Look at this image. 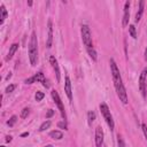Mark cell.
<instances>
[{"instance_id":"obj_1","label":"cell","mask_w":147,"mask_h":147,"mask_svg":"<svg viewBox=\"0 0 147 147\" xmlns=\"http://www.w3.org/2000/svg\"><path fill=\"white\" fill-rule=\"evenodd\" d=\"M110 70H112L113 82H114L115 89H116L117 97L120 98V100H121L124 105H126L128 104V94H126L125 87H124L123 82H122V77H121V74H120V70L113 59L110 60Z\"/></svg>"},{"instance_id":"obj_2","label":"cell","mask_w":147,"mask_h":147,"mask_svg":"<svg viewBox=\"0 0 147 147\" xmlns=\"http://www.w3.org/2000/svg\"><path fill=\"white\" fill-rule=\"evenodd\" d=\"M29 59H30L31 66L37 65V60H38V41H37V36L35 31L31 33L30 43H29Z\"/></svg>"},{"instance_id":"obj_3","label":"cell","mask_w":147,"mask_h":147,"mask_svg":"<svg viewBox=\"0 0 147 147\" xmlns=\"http://www.w3.org/2000/svg\"><path fill=\"white\" fill-rule=\"evenodd\" d=\"M80 32H82V39H83V43H84L85 47H86V51L93 48L92 35H91V31H90V28L84 24V25H82Z\"/></svg>"},{"instance_id":"obj_4","label":"cell","mask_w":147,"mask_h":147,"mask_svg":"<svg viewBox=\"0 0 147 147\" xmlns=\"http://www.w3.org/2000/svg\"><path fill=\"white\" fill-rule=\"evenodd\" d=\"M100 112H101L104 118L106 120V122L110 128V130H114V120H113V116H112V114H110V110L108 108V106H107L106 104H101L100 105Z\"/></svg>"},{"instance_id":"obj_5","label":"cell","mask_w":147,"mask_h":147,"mask_svg":"<svg viewBox=\"0 0 147 147\" xmlns=\"http://www.w3.org/2000/svg\"><path fill=\"white\" fill-rule=\"evenodd\" d=\"M51 94H52V98H53V100H54V102L56 104V106H58V108L60 109L61 116L63 117V120H66V118H67V115H66V112H65V107H63V104H62V101H61L60 97H59V93H58V91H55V90H53V91L51 92Z\"/></svg>"},{"instance_id":"obj_6","label":"cell","mask_w":147,"mask_h":147,"mask_svg":"<svg viewBox=\"0 0 147 147\" xmlns=\"http://www.w3.org/2000/svg\"><path fill=\"white\" fill-rule=\"evenodd\" d=\"M146 80H147V67L141 71L139 77V89L144 98H146Z\"/></svg>"},{"instance_id":"obj_7","label":"cell","mask_w":147,"mask_h":147,"mask_svg":"<svg viewBox=\"0 0 147 147\" xmlns=\"http://www.w3.org/2000/svg\"><path fill=\"white\" fill-rule=\"evenodd\" d=\"M102 144H104V131L101 126H98L95 129V145L97 147H102Z\"/></svg>"},{"instance_id":"obj_8","label":"cell","mask_w":147,"mask_h":147,"mask_svg":"<svg viewBox=\"0 0 147 147\" xmlns=\"http://www.w3.org/2000/svg\"><path fill=\"white\" fill-rule=\"evenodd\" d=\"M50 62H51V65H52L53 69H54V71H55V75H56V80H58V82H60V79H61V76H60V69H59L58 61H56V59L54 58V56H51V58H50Z\"/></svg>"},{"instance_id":"obj_9","label":"cell","mask_w":147,"mask_h":147,"mask_svg":"<svg viewBox=\"0 0 147 147\" xmlns=\"http://www.w3.org/2000/svg\"><path fill=\"white\" fill-rule=\"evenodd\" d=\"M65 92H66V94H67V97H68V99L71 101L72 100V93H71V82H70V78L68 77H66V83H65Z\"/></svg>"},{"instance_id":"obj_10","label":"cell","mask_w":147,"mask_h":147,"mask_svg":"<svg viewBox=\"0 0 147 147\" xmlns=\"http://www.w3.org/2000/svg\"><path fill=\"white\" fill-rule=\"evenodd\" d=\"M130 17V2L126 1L124 5V15H123V26H126L129 24Z\"/></svg>"},{"instance_id":"obj_11","label":"cell","mask_w":147,"mask_h":147,"mask_svg":"<svg viewBox=\"0 0 147 147\" xmlns=\"http://www.w3.org/2000/svg\"><path fill=\"white\" fill-rule=\"evenodd\" d=\"M52 41H53V28H52V21H48V37H47V43L46 46L48 48L52 47Z\"/></svg>"},{"instance_id":"obj_12","label":"cell","mask_w":147,"mask_h":147,"mask_svg":"<svg viewBox=\"0 0 147 147\" xmlns=\"http://www.w3.org/2000/svg\"><path fill=\"white\" fill-rule=\"evenodd\" d=\"M17 48H19V44H13V45L9 47V52H8V54H7L6 56V61H9L14 56V54H15V52L17 51Z\"/></svg>"},{"instance_id":"obj_13","label":"cell","mask_w":147,"mask_h":147,"mask_svg":"<svg viewBox=\"0 0 147 147\" xmlns=\"http://www.w3.org/2000/svg\"><path fill=\"white\" fill-rule=\"evenodd\" d=\"M50 137L52 139H55V140H60V139L63 138V133L61 131H58V130H54V131L50 132Z\"/></svg>"},{"instance_id":"obj_14","label":"cell","mask_w":147,"mask_h":147,"mask_svg":"<svg viewBox=\"0 0 147 147\" xmlns=\"http://www.w3.org/2000/svg\"><path fill=\"white\" fill-rule=\"evenodd\" d=\"M144 5H145V2L141 0V1L139 2V11H138V13L136 14V22L140 21L141 15H143V13H144Z\"/></svg>"},{"instance_id":"obj_15","label":"cell","mask_w":147,"mask_h":147,"mask_svg":"<svg viewBox=\"0 0 147 147\" xmlns=\"http://www.w3.org/2000/svg\"><path fill=\"white\" fill-rule=\"evenodd\" d=\"M0 12H1V16H0V24L4 23L5 19L7 17V11L6 8H5L4 5H1V7H0Z\"/></svg>"},{"instance_id":"obj_16","label":"cell","mask_w":147,"mask_h":147,"mask_svg":"<svg viewBox=\"0 0 147 147\" xmlns=\"http://www.w3.org/2000/svg\"><path fill=\"white\" fill-rule=\"evenodd\" d=\"M33 79H35V82H41L43 83L44 80H45V76H44L43 72H37L35 76H32Z\"/></svg>"},{"instance_id":"obj_17","label":"cell","mask_w":147,"mask_h":147,"mask_svg":"<svg viewBox=\"0 0 147 147\" xmlns=\"http://www.w3.org/2000/svg\"><path fill=\"white\" fill-rule=\"evenodd\" d=\"M129 32H130V35H131L132 38H134L136 39L137 38V32H136V26L133 25V24H131V25L129 26Z\"/></svg>"},{"instance_id":"obj_18","label":"cell","mask_w":147,"mask_h":147,"mask_svg":"<svg viewBox=\"0 0 147 147\" xmlns=\"http://www.w3.org/2000/svg\"><path fill=\"white\" fill-rule=\"evenodd\" d=\"M50 126H51V122H50V121H46V122H44V123L40 125V128H39V131H45V130L48 129Z\"/></svg>"},{"instance_id":"obj_19","label":"cell","mask_w":147,"mask_h":147,"mask_svg":"<svg viewBox=\"0 0 147 147\" xmlns=\"http://www.w3.org/2000/svg\"><path fill=\"white\" fill-rule=\"evenodd\" d=\"M87 117H89V123L92 124V122L95 120V113L94 112H89L87 113Z\"/></svg>"},{"instance_id":"obj_20","label":"cell","mask_w":147,"mask_h":147,"mask_svg":"<svg viewBox=\"0 0 147 147\" xmlns=\"http://www.w3.org/2000/svg\"><path fill=\"white\" fill-rule=\"evenodd\" d=\"M16 121H17V117H16L15 115H13V116L9 118V121H7V124H8L9 126H13L14 124L16 123Z\"/></svg>"},{"instance_id":"obj_21","label":"cell","mask_w":147,"mask_h":147,"mask_svg":"<svg viewBox=\"0 0 147 147\" xmlns=\"http://www.w3.org/2000/svg\"><path fill=\"white\" fill-rule=\"evenodd\" d=\"M44 97H45V94H44L43 92H37L36 93V95H35V98H36V100L37 101H41V100L44 99Z\"/></svg>"},{"instance_id":"obj_22","label":"cell","mask_w":147,"mask_h":147,"mask_svg":"<svg viewBox=\"0 0 147 147\" xmlns=\"http://www.w3.org/2000/svg\"><path fill=\"white\" fill-rule=\"evenodd\" d=\"M29 113H30V109H29V108H24L21 112V117H22V118H25V117H28Z\"/></svg>"},{"instance_id":"obj_23","label":"cell","mask_w":147,"mask_h":147,"mask_svg":"<svg viewBox=\"0 0 147 147\" xmlns=\"http://www.w3.org/2000/svg\"><path fill=\"white\" fill-rule=\"evenodd\" d=\"M15 89H16V85H15V84L9 85V86H7V87H6V93H11V92H13Z\"/></svg>"},{"instance_id":"obj_24","label":"cell","mask_w":147,"mask_h":147,"mask_svg":"<svg viewBox=\"0 0 147 147\" xmlns=\"http://www.w3.org/2000/svg\"><path fill=\"white\" fill-rule=\"evenodd\" d=\"M58 126L60 129H65V130H67V123H66V121L63 120L62 122H59L58 123Z\"/></svg>"},{"instance_id":"obj_25","label":"cell","mask_w":147,"mask_h":147,"mask_svg":"<svg viewBox=\"0 0 147 147\" xmlns=\"http://www.w3.org/2000/svg\"><path fill=\"white\" fill-rule=\"evenodd\" d=\"M117 143H118V146H120V147H125V144H124L123 139H122L120 136L117 137Z\"/></svg>"},{"instance_id":"obj_26","label":"cell","mask_w":147,"mask_h":147,"mask_svg":"<svg viewBox=\"0 0 147 147\" xmlns=\"http://www.w3.org/2000/svg\"><path fill=\"white\" fill-rule=\"evenodd\" d=\"M53 115H54V110H53V109H48L47 113H46V118H51Z\"/></svg>"},{"instance_id":"obj_27","label":"cell","mask_w":147,"mask_h":147,"mask_svg":"<svg viewBox=\"0 0 147 147\" xmlns=\"http://www.w3.org/2000/svg\"><path fill=\"white\" fill-rule=\"evenodd\" d=\"M24 83H25V84H32V83H35V79H33V77H30L24 80Z\"/></svg>"},{"instance_id":"obj_28","label":"cell","mask_w":147,"mask_h":147,"mask_svg":"<svg viewBox=\"0 0 147 147\" xmlns=\"http://www.w3.org/2000/svg\"><path fill=\"white\" fill-rule=\"evenodd\" d=\"M141 128H143V132H144V134H145L146 140H147V126H146V124H141Z\"/></svg>"},{"instance_id":"obj_29","label":"cell","mask_w":147,"mask_h":147,"mask_svg":"<svg viewBox=\"0 0 147 147\" xmlns=\"http://www.w3.org/2000/svg\"><path fill=\"white\" fill-rule=\"evenodd\" d=\"M43 85L46 87V89H48V87H50V84H48V80H46V79L43 82Z\"/></svg>"},{"instance_id":"obj_30","label":"cell","mask_w":147,"mask_h":147,"mask_svg":"<svg viewBox=\"0 0 147 147\" xmlns=\"http://www.w3.org/2000/svg\"><path fill=\"white\" fill-rule=\"evenodd\" d=\"M12 141V137L11 136H7L6 137V143H11Z\"/></svg>"},{"instance_id":"obj_31","label":"cell","mask_w":147,"mask_h":147,"mask_svg":"<svg viewBox=\"0 0 147 147\" xmlns=\"http://www.w3.org/2000/svg\"><path fill=\"white\" fill-rule=\"evenodd\" d=\"M26 136H29V132H24V133L21 134V137H26Z\"/></svg>"},{"instance_id":"obj_32","label":"cell","mask_w":147,"mask_h":147,"mask_svg":"<svg viewBox=\"0 0 147 147\" xmlns=\"http://www.w3.org/2000/svg\"><path fill=\"white\" fill-rule=\"evenodd\" d=\"M145 60L147 61V47H146V50H145Z\"/></svg>"},{"instance_id":"obj_33","label":"cell","mask_w":147,"mask_h":147,"mask_svg":"<svg viewBox=\"0 0 147 147\" xmlns=\"http://www.w3.org/2000/svg\"><path fill=\"white\" fill-rule=\"evenodd\" d=\"M11 77H12V74H11V72H9V75H7L6 79H9V78H11Z\"/></svg>"},{"instance_id":"obj_34","label":"cell","mask_w":147,"mask_h":147,"mask_svg":"<svg viewBox=\"0 0 147 147\" xmlns=\"http://www.w3.org/2000/svg\"><path fill=\"white\" fill-rule=\"evenodd\" d=\"M45 147H54V146H52V145H46Z\"/></svg>"},{"instance_id":"obj_35","label":"cell","mask_w":147,"mask_h":147,"mask_svg":"<svg viewBox=\"0 0 147 147\" xmlns=\"http://www.w3.org/2000/svg\"><path fill=\"white\" fill-rule=\"evenodd\" d=\"M0 147H6V146H0Z\"/></svg>"}]
</instances>
